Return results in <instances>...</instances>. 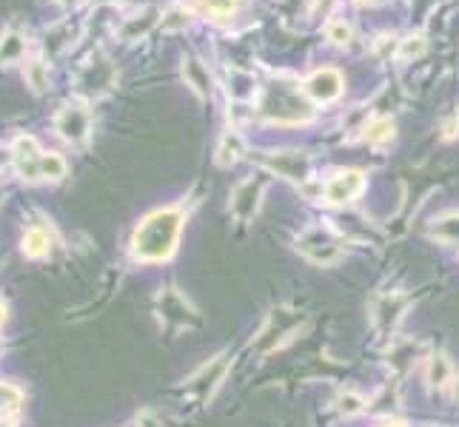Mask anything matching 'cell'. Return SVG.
Wrapping results in <instances>:
<instances>
[{
    "mask_svg": "<svg viewBox=\"0 0 459 427\" xmlns=\"http://www.w3.org/2000/svg\"><path fill=\"white\" fill-rule=\"evenodd\" d=\"M180 225H183V214L177 208H160L137 225L132 251L137 260L143 262H160L169 260L177 248L180 239Z\"/></svg>",
    "mask_w": 459,
    "mask_h": 427,
    "instance_id": "1",
    "label": "cell"
},
{
    "mask_svg": "<svg viewBox=\"0 0 459 427\" xmlns=\"http://www.w3.org/2000/svg\"><path fill=\"white\" fill-rule=\"evenodd\" d=\"M300 251L308 256V260L328 265V262H334V260H340L343 245H340L337 239H334L328 231H322V228H311V231L303 234V239H300Z\"/></svg>",
    "mask_w": 459,
    "mask_h": 427,
    "instance_id": "2",
    "label": "cell"
},
{
    "mask_svg": "<svg viewBox=\"0 0 459 427\" xmlns=\"http://www.w3.org/2000/svg\"><path fill=\"white\" fill-rule=\"evenodd\" d=\"M303 92L317 103H331L343 94V74L337 69H317L303 83Z\"/></svg>",
    "mask_w": 459,
    "mask_h": 427,
    "instance_id": "3",
    "label": "cell"
},
{
    "mask_svg": "<svg viewBox=\"0 0 459 427\" xmlns=\"http://www.w3.org/2000/svg\"><path fill=\"white\" fill-rule=\"evenodd\" d=\"M365 188V177L359 171H340L337 177H331L325 183V200L331 205H345L351 200H357Z\"/></svg>",
    "mask_w": 459,
    "mask_h": 427,
    "instance_id": "4",
    "label": "cell"
},
{
    "mask_svg": "<svg viewBox=\"0 0 459 427\" xmlns=\"http://www.w3.org/2000/svg\"><path fill=\"white\" fill-rule=\"evenodd\" d=\"M55 125H57V132H60L63 140L83 143V140H86V134H89V111L80 108V106H66L57 114Z\"/></svg>",
    "mask_w": 459,
    "mask_h": 427,
    "instance_id": "5",
    "label": "cell"
},
{
    "mask_svg": "<svg viewBox=\"0 0 459 427\" xmlns=\"http://www.w3.org/2000/svg\"><path fill=\"white\" fill-rule=\"evenodd\" d=\"M15 168L23 180H40V148L34 143V137H18L15 143Z\"/></svg>",
    "mask_w": 459,
    "mask_h": 427,
    "instance_id": "6",
    "label": "cell"
},
{
    "mask_svg": "<svg viewBox=\"0 0 459 427\" xmlns=\"http://www.w3.org/2000/svg\"><path fill=\"white\" fill-rule=\"evenodd\" d=\"M405 305H408L405 296H383L380 302L374 305V322H377V328H383V330L394 328L399 322Z\"/></svg>",
    "mask_w": 459,
    "mask_h": 427,
    "instance_id": "7",
    "label": "cell"
},
{
    "mask_svg": "<svg viewBox=\"0 0 459 427\" xmlns=\"http://www.w3.org/2000/svg\"><path fill=\"white\" fill-rule=\"evenodd\" d=\"M160 311H163V319L169 322V319H177L180 325H186L189 316H194V311L189 308V302L177 293V290H165L160 296Z\"/></svg>",
    "mask_w": 459,
    "mask_h": 427,
    "instance_id": "8",
    "label": "cell"
},
{
    "mask_svg": "<svg viewBox=\"0 0 459 427\" xmlns=\"http://www.w3.org/2000/svg\"><path fill=\"white\" fill-rule=\"evenodd\" d=\"M23 251L29 256H43L49 251V237L43 228H29L26 237H23Z\"/></svg>",
    "mask_w": 459,
    "mask_h": 427,
    "instance_id": "9",
    "label": "cell"
},
{
    "mask_svg": "<svg viewBox=\"0 0 459 427\" xmlns=\"http://www.w3.org/2000/svg\"><path fill=\"white\" fill-rule=\"evenodd\" d=\"M40 177H46V180L66 177V160L60 154H43L40 157Z\"/></svg>",
    "mask_w": 459,
    "mask_h": 427,
    "instance_id": "10",
    "label": "cell"
},
{
    "mask_svg": "<svg viewBox=\"0 0 459 427\" xmlns=\"http://www.w3.org/2000/svg\"><path fill=\"white\" fill-rule=\"evenodd\" d=\"M394 137V122L391 120H374L371 125H368V132H365V140L368 143H374V146H380V143H388Z\"/></svg>",
    "mask_w": 459,
    "mask_h": 427,
    "instance_id": "11",
    "label": "cell"
},
{
    "mask_svg": "<svg viewBox=\"0 0 459 427\" xmlns=\"http://www.w3.org/2000/svg\"><path fill=\"white\" fill-rule=\"evenodd\" d=\"M428 379H431V384H437V388H445V384L451 382V365H448L445 356H434Z\"/></svg>",
    "mask_w": 459,
    "mask_h": 427,
    "instance_id": "12",
    "label": "cell"
},
{
    "mask_svg": "<svg viewBox=\"0 0 459 427\" xmlns=\"http://www.w3.org/2000/svg\"><path fill=\"white\" fill-rule=\"evenodd\" d=\"M325 34H328L331 43H337V46H345V43L351 40V26H348L345 20H328Z\"/></svg>",
    "mask_w": 459,
    "mask_h": 427,
    "instance_id": "13",
    "label": "cell"
},
{
    "mask_svg": "<svg viewBox=\"0 0 459 427\" xmlns=\"http://www.w3.org/2000/svg\"><path fill=\"white\" fill-rule=\"evenodd\" d=\"M26 80L32 83L34 92H43V89H46V66L40 63V60H32V63L26 66Z\"/></svg>",
    "mask_w": 459,
    "mask_h": 427,
    "instance_id": "14",
    "label": "cell"
},
{
    "mask_svg": "<svg viewBox=\"0 0 459 427\" xmlns=\"http://www.w3.org/2000/svg\"><path fill=\"white\" fill-rule=\"evenodd\" d=\"M20 52H23V40L18 34H9L0 43V60H15V57H20Z\"/></svg>",
    "mask_w": 459,
    "mask_h": 427,
    "instance_id": "15",
    "label": "cell"
},
{
    "mask_svg": "<svg viewBox=\"0 0 459 427\" xmlns=\"http://www.w3.org/2000/svg\"><path fill=\"white\" fill-rule=\"evenodd\" d=\"M425 52V40L423 37H408L402 43V57H416V55H423Z\"/></svg>",
    "mask_w": 459,
    "mask_h": 427,
    "instance_id": "16",
    "label": "cell"
},
{
    "mask_svg": "<svg viewBox=\"0 0 459 427\" xmlns=\"http://www.w3.org/2000/svg\"><path fill=\"white\" fill-rule=\"evenodd\" d=\"M242 4V0H208V9H212L214 15H228V12H234L237 6Z\"/></svg>",
    "mask_w": 459,
    "mask_h": 427,
    "instance_id": "17",
    "label": "cell"
},
{
    "mask_svg": "<svg viewBox=\"0 0 459 427\" xmlns=\"http://www.w3.org/2000/svg\"><path fill=\"white\" fill-rule=\"evenodd\" d=\"M340 410H343V413H348V416H351V413H359V410H362V399L348 393V396H343V399H340Z\"/></svg>",
    "mask_w": 459,
    "mask_h": 427,
    "instance_id": "18",
    "label": "cell"
},
{
    "mask_svg": "<svg viewBox=\"0 0 459 427\" xmlns=\"http://www.w3.org/2000/svg\"><path fill=\"white\" fill-rule=\"evenodd\" d=\"M383 427H405V424H399V421H388V424H383Z\"/></svg>",
    "mask_w": 459,
    "mask_h": 427,
    "instance_id": "19",
    "label": "cell"
},
{
    "mask_svg": "<svg viewBox=\"0 0 459 427\" xmlns=\"http://www.w3.org/2000/svg\"><path fill=\"white\" fill-rule=\"evenodd\" d=\"M0 427H12V424L9 421H0Z\"/></svg>",
    "mask_w": 459,
    "mask_h": 427,
    "instance_id": "20",
    "label": "cell"
}]
</instances>
